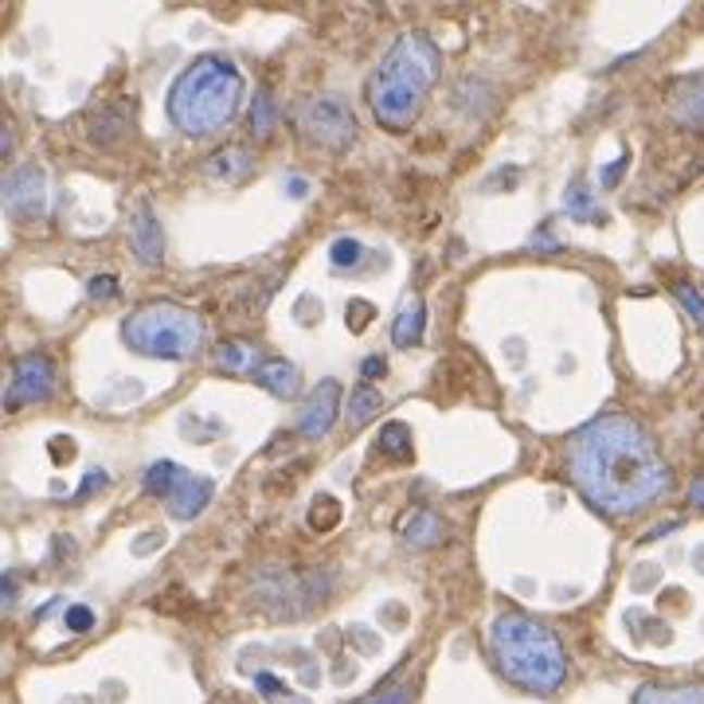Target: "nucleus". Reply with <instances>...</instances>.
Returning a JSON list of instances; mask_svg holds the SVG:
<instances>
[{
  "label": "nucleus",
  "mask_w": 704,
  "mask_h": 704,
  "mask_svg": "<svg viewBox=\"0 0 704 704\" xmlns=\"http://www.w3.org/2000/svg\"><path fill=\"white\" fill-rule=\"evenodd\" d=\"M567 466L579 493L603 513H638L669 489L654 439L626 415H599L571 439Z\"/></svg>",
  "instance_id": "obj_1"
},
{
  "label": "nucleus",
  "mask_w": 704,
  "mask_h": 704,
  "mask_svg": "<svg viewBox=\"0 0 704 704\" xmlns=\"http://www.w3.org/2000/svg\"><path fill=\"white\" fill-rule=\"evenodd\" d=\"M439 67L442 55L427 36H419V32L400 36L395 48L384 55V63L368 78L372 114L380 117L388 129H395V134L411 129L423 110V98H427V90L439 78Z\"/></svg>",
  "instance_id": "obj_2"
},
{
  "label": "nucleus",
  "mask_w": 704,
  "mask_h": 704,
  "mask_svg": "<svg viewBox=\"0 0 704 704\" xmlns=\"http://www.w3.org/2000/svg\"><path fill=\"white\" fill-rule=\"evenodd\" d=\"M489 657L505 681H513L525 693L552 696L567 677V654L560 638L544 623L528 615H498L489 626Z\"/></svg>",
  "instance_id": "obj_3"
},
{
  "label": "nucleus",
  "mask_w": 704,
  "mask_h": 704,
  "mask_svg": "<svg viewBox=\"0 0 704 704\" xmlns=\"http://www.w3.org/2000/svg\"><path fill=\"white\" fill-rule=\"evenodd\" d=\"M243 90L247 83L231 59L200 55L168 90V117L188 137H208L215 129H224L239 114Z\"/></svg>",
  "instance_id": "obj_4"
},
{
  "label": "nucleus",
  "mask_w": 704,
  "mask_h": 704,
  "mask_svg": "<svg viewBox=\"0 0 704 704\" xmlns=\"http://www.w3.org/2000/svg\"><path fill=\"white\" fill-rule=\"evenodd\" d=\"M122 337L129 349L153 361H192L204 344V325L185 305L149 302L122 325Z\"/></svg>",
  "instance_id": "obj_5"
},
{
  "label": "nucleus",
  "mask_w": 704,
  "mask_h": 704,
  "mask_svg": "<svg viewBox=\"0 0 704 704\" xmlns=\"http://www.w3.org/2000/svg\"><path fill=\"white\" fill-rule=\"evenodd\" d=\"M298 126L305 129L313 146L322 149H332V153H341L356 141V117H352L349 102L337 95H317L310 98L302 110H298Z\"/></svg>",
  "instance_id": "obj_6"
},
{
  "label": "nucleus",
  "mask_w": 704,
  "mask_h": 704,
  "mask_svg": "<svg viewBox=\"0 0 704 704\" xmlns=\"http://www.w3.org/2000/svg\"><path fill=\"white\" fill-rule=\"evenodd\" d=\"M55 391V368L43 352H28L20 356L16 368H12V384H9V395H4V407L20 411L28 403H43Z\"/></svg>",
  "instance_id": "obj_7"
},
{
  "label": "nucleus",
  "mask_w": 704,
  "mask_h": 704,
  "mask_svg": "<svg viewBox=\"0 0 704 704\" xmlns=\"http://www.w3.org/2000/svg\"><path fill=\"white\" fill-rule=\"evenodd\" d=\"M48 208V180H43V168L36 165H20L9 173L4 180V212L20 224H28V219H39Z\"/></svg>",
  "instance_id": "obj_8"
},
{
  "label": "nucleus",
  "mask_w": 704,
  "mask_h": 704,
  "mask_svg": "<svg viewBox=\"0 0 704 704\" xmlns=\"http://www.w3.org/2000/svg\"><path fill=\"white\" fill-rule=\"evenodd\" d=\"M337 411H341V384L322 380L310 391V400H305L298 430H302L305 439H322V435H329L332 423H337Z\"/></svg>",
  "instance_id": "obj_9"
},
{
  "label": "nucleus",
  "mask_w": 704,
  "mask_h": 704,
  "mask_svg": "<svg viewBox=\"0 0 704 704\" xmlns=\"http://www.w3.org/2000/svg\"><path fill=\"white\" fill-rule=\"evenodd\" d=\"M215 486L212 478H200V474H188V469H180V478H176L173 493H168V513H173L176 520H192L200 508L212 501Z\"/></svg>",
  "instance_id": "obj_10"
},
{
  "label": "nucleus",
  "mask_w": 704,
  "mask_h": 704,
  "mask_svg": "<svg viewBox=\"0 0 704 704\" xmlns=\"http://www.w3.org/2000/svg\"><path fill=\"white\" fill-rule=\"evenodd\" d=\"M674 117L684 129L704 134V75H689L674 87Z\"/></svg>",
  "instance_id": "obj_11"
},
{
  "label": "nucleus",
  "mask_w": 704,
  "mask_h": 704,
  "mask_svg": "<svg viewBox=\"0 0 704 704\" xmlns=\"http://www.w3.org/2000/svg\"><path fill=\"white\" fill-rule=\"evenodd\" d=\"M129 239H134V251L137 259L146 266H156L161 263V251H165V239H161V224H156V215L149 204L137 208V219H134V231H129Z\"/></svg>",
  "instance_id": "obj_12"
},
{
  "label": "nucleus",
  "mask_w": 704,
  "mask_h": 704,
  "mask_svg": "<svg viewBox=\"0 0 704 704\" xmlns=\"http://www.w3.org/2000/svg\"><path fill=\"white\" fill-rule=\"evenodd\" d=\"M423 325H427V310H423V298H407L391 325V341L400 344V349H411V344L423 341Z\"/></svg>",
  "instance_id": "obj_13"
},
{
  "label": "nucleus",
  "mask_w": 704,
  "mask_h": 704,
  "mask_svg": "<svg viewBox=\"0 0 704 704\" xmlns=\"http://www.w3.org/2000/svg\"><path fill=\"white\" fill-rule=\"evenodd\" d=\"M208 176L212 180H243L247 173L254 168V156L247 153V149L231 146V149H219V153L208 156Z\"/></svg>",
  "instance_id": "obj_14"
},
{
  "label": "nucleus",
  "mask_w": 704,
  "mask_h": 704,
  "mask_svg": "<svg viewBox=\"0 0 704 704\" xmlns=\"http://www.w3.org/2000/svg\"><path fill=\"white\" fill-rule=\"evenodd\" d=\"M254 380L263 384L266 391H274V395H282V400L298 395V368L286 361H263L254 368Z\"/></svg>",
  "instance_id": "obj_15"
},
{
  "label": "nucleus",
  "mask_w": 704,
  "mask_h": 704,
  "mask_svg": "<svg viewBox=\"0 0 704 704\" xmlns=\"http://www.w3.org/2000/svg\"><path fill=\"white\" fill-rule=\"evenodd\" d=\"M442 537H447V525H442L435 513H427V508L403 520V540H407L411 548H435Z\"/></svg>",
  "instance_id": "obj_16"
},
{
  "label": "nucleus",
  "mask_w": 704,
  "mask_h": 704,
  "mask_svg": "<svg viewBox=\"0 0 704 704\" xmlns=\"http://www.w3.org/2000/svg\"><path fill=\"white\" fill-rule=\"evenodd\" d=\"M634 704H704V689H665V684H642Z\"/></svg>",
  "instance_id": "obj_17"
},
{
  "label": "nucleus",
  "mask_w": 704,
  "mask_h": 704,
  "mask_svg": "<svg viewBox=\"0 0 704 704\" xmlns=\"http://www.w3.org/2000/svg\"><path fill=\"white\" fill-rule=\"evenodd\" d=\"M380 407H384L380 391H372L368 384H361V388L352 391V400H349V427L352 430L368 427V423L380 415Z\"/></svg>",
  "instance_id": "obj_18"
},
{
  "label": "nucleus",
  "mask_w": 704,
  "mask_h": 704,
  "mask_svg": "<svg viewBox=\"0 0 704 704\" xmlns=\"http://www.w3.org/2000/svg\"><path fill=\"white\" fill-rule=\"evenodd\" d=\"M376 454L384 458H395V462H407L411 458V427L407 423H388L376 439Z\"/></svg>",
  "instance_id": "obj_19"
},
{
  "label": "nucleus",
  "mask_w": 704,
  "mask_h": 704,
  "mask_svg": "<svg viewBox=\"0 0 704 704\" xmlns=\"http://www.w3.org/2000/svg\"><path fill=\"white\" fill-rule=\"evenodd\" d=\"M564 208H567V215H571L576 224H603V219H606L603 208H599L595 200H591V192H587L583 185H571V188H567Z\"/></svg>",
  "instance_id": "obj_20"
},
{
  "label": "nucleus",
  "mask_w": 704,
  "mask_h": 704,
  "mask_svg": "<svg viewBox=\"0 0 704 704\" xmlns=\"http://www.w3.org/2000/svg\"><path fill=\"white\" fill-rule=\"evenodd\" d=\"M215 364L224 372H254L259 364H254V344L247 341H224L219 344V352H215Z\"/></svg>",
  "instance_id": "obj_21"
},
{
  "label": "nucleus",
  "mask_w": 704,
  "mask_h": 704,
  "mask_svg": "<svg viewBox=\"0 0 704 704\" xmlns=\"http://www.w3.org/2000/svg\"><path fill=\"white\" fill-rule=\"evenodd\" d=\"M176 478H180V466H176V462H153V466L146 469V493H153V498H168L176 486Z\"/></svg>",
  "instance_id": "obj_22"
},
{
  "label": "nucleus",
  "mask_w": 704,
  "mask_h": 704,
  "mask_svg": "<svg viewBox=\"0 0 704 704\" xmlns=\"http://www.w3.org/2000/svg\"><path fill=\"white\" fill-rule=\"evenodd\" d=\"M274 126H278V110H274V98L266 90L254 95V106H251V134L259 137H271Z\"/></svg>",
  "instance_id": "obj_23"
},
{
  "label": "nucleus",
  "mask_w": 704,
  "mask_h": 704,
  "mask_svg": "<svg viewBox=\"0 0 704 704\" xmlns=\"http://www.w3.org/2000/svg\"><path fill=\"white\" fill-rule=\"evenodd\" d=\"M329 259L337 271H344V266H361L364 259V247L356 243V239H337V243L329 247Z\"/></svg>",
  "instance_id": "obj_24"
},
{
  "label": "nucleus",
  "mask_w": 704,
  "mask_h": 704,
  "mask_svg": "<svg viewBox=\"0 0 704 704\" xmlns=\"http://www.w3.org/2000/svg\"><path fill=\"white\" fill-rule=\"evenodd\" d=\"M337 517H341V508H337V501H332V498H317V501H313V508H310V525L313 528L337 525Z\"/></svg>",
  "instance_id": "obj_25"
},
{
  "label": "nucleus",
  "mask_w": 704,
  "mask_h": 704,
  "mask_svg": "<svg viewBox=\"0 0 704 704\" xmlns=\"http://www.w3.org/2000/svg\"><path fill=\"white\" fill-rule=\"evenodd\" d=\"M63 623H67V630H75V634H87L90 626H95V611H90V606H67Z\"/></svg>",
  "instance_id": "obj_26"
},
{
  "label": "nucleus",
  "mask_w": 704,
  "mask_h": 704,
  "mask_svg": "<svg viewBox=\"0 0 704 704\" xmlns=\"http://www.w3.org/2000/svg\"><path fill=\"white\" fill-rule=\"evenodd\" d=\"M674 293H677V302H681L684 310L693 313V317H696V325H701V329H704V298H701V293H696L693 286H677Z\"/></svg>",
  "instance_id": "obj_27"
},
{
  "label": "nucleus",
  "mask_w": 704,
  "mask_h": 704,
  "mask_svg": "<svg viewBox=\"0 0 704 704\" xmlns=\"http://www.w3.org/2000/svg\"><path fill=\"white\" fill-rule=\"evenodd\" d=\"M254 689H259V693H263L266 701H278V696L286 693V684L278 681L274 674H254Z\"/></svg>",
  "instance_id": "obj_28"
},
{
  "label": "nucleus",
  "mask_w": 704,
  "mask_h": 704,
  "mask_svg": "<svg viewBox=\"0 0 704 704\" xmlns=\"http://www.w3.org/2000/svg\"><path fill=\"white\" fill-rule=\"evenodd\" d=\"M90 298H95V302H110V298H117V282L110 278V274L90 278Z\"/></svg>",
  "instance_id": "obj_29"
},
{
  "label": "nucleus",
  "mask_w": 704,
  "mask_h": 704,
  "mask_svg": "<svg viewBox=\"0 0 704 704\" xmlns=\"http://www.w3.org/2000/svg\"><path fill=\"white\" fill-rule=\"evenodd\" d=\"M407 701H411V684H395V689H388V693H376L361 704H407Z\"/></svg>",
  "instance_id": "obj_30"
},
{
  "label": "nucleus",
  "mask_w": 704,
  "mask_h": 704,
  "mask_svg": "<svg viewBox=\"0 0 704 704\" xmlns=\"http://www.w3.org/2000/svg\"><path fill=\"white\" fill-rule=\"evenodd\" d=\"M368 313H372L368 302H349V317H352L349 329H352V332H361L364 325H368Z\"/></svg>",
  "instance_id": "obj_31"
},
{
  "label": "nucleus",
  "mask_w": 704,
  "mask_h": 704,
  "mask_svg": "<svg viewBox=\"0 0 704 704\" xmlns=\"http://www.w3.org/2000/svg\"><path fill=\"white\" fill-rule=\"evenodd\" d=\"M102 486H106V474H102V469H90L83 489H78V498H87V493H95V489H102Z\"/></svg>",
  "instance_id": "obj_32"
},
{
  "label": "nucleus",
  "mask_w": 704,
  "mask_h": 704,
  "mask_svg": "<svg viewBox=\"0 0 704 704\" xmlns=\"http://www.w3.org/2000/svg\"><path fill=\"white\" fill-rule=\"evenodd\" d=\"M384 372H388V364H384L380 356H368V361L361 364V376H364V380H376V376H384Z\"/></svg>",
  "instance_id": "obj_33"
},
{
  "label": "nucleus",
  "mask_w": 704,
  "mask_h": 704,
  "mask_svg": "<svg viewBox=\"0 0 704 704\" xmlns=\"http://www.w3.org/2000/svg\"><path fill=\"white\" fill-rule=\"evenodd\" d=\"M626 165H630V156H618L615 165H611V168H606V173H603V185H606V188L618 185V176H623V168H626Z\"/></svg>",
  "instance_id": "obj_34"
},
{
  "label": "nucleus",
  "mask_w": 704,
  "mask_h": 704,
  "mask_svg": "<svg viewBox=\"0 0 704 704\" xmlns=\"http://www.w3.org/2000/svg\"><path fill=\"white\" fill-rule=\"evenodd\" d=\"M0 595H4V606H12L16 603V599H12L16 595V583H12V579H0Z\"/></svg>",
  "instance_id": "obj_35"
},
{
  "label": "nucleus",
  "mask_w": 704,
  "mask_h": 704,
  "mask_svg": "<svg viewBox=\"0 0 704 704\" xmlns=\"http://www.w3.org/2000/svg\"><path fill=\"white\" fill-rule=\"evenodd\" d=\"M689 501H693V505H704V478L693 481V489H689Z\"/></svg>",
  "instance_id": "obj_36"
},
{
  "label": "nucleus",
  "mask_w": 704,
  "mask_h": 704,
  "mask_svg": "<svg viewBox=\"0 0 704 704\" xmlns=\"http://www.w3.org/2000/svg\"><path fill=\"white\" fill-rule=\"evenodd\" d=\"M286 188H290V196H305V180H302V176H290V180H286Z\"/></svg>",
  "instance_id": "obj_37"
},
{
  "label": "nucleus",
  "mask_w": 704,
  "mask_h": 704,
  "mask_svg": "<svg viewBox=\"0 0 704 704\" xmlns=\"http://www.w3.org/2000/svg\"><path fill=\"white\" fill-rule=\"evenodd\" d=\"M0 149H4V156L12 153V129L9 126H4V134H0Z\"/></svg>",
  "instance_id": "obj_38"
}]
</instances>
